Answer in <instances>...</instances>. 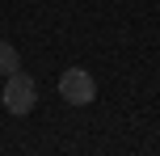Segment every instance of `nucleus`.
<instances>
[{"instance_id": "f257e3e1", "label": "nucleus", "mask_w": 160, "mask_h": 156, "mask_svg": "<svg viewBox=\"0 0 160 156\" xmlns=\"http://www.w3.org/2000/svg\"><path fill=\"white\" fill-rule=\"evenodd\" d=\"M0 101H4V110H8V114H30V110H34V101H38V84H34V76H25L21 68H17L13 76H4Z\"/></svg>"}, {"instance_id": "f03ea898", "label": "nucleus", "mask_w": 160, "mask_h": 156, "mask_svg": "<svg viewBox=\"0 0 160 156\" xmlns=\"http://www.w3.org/2000/svg\"><path fill=\"white\" fill-rule=\"evenodd\" d=\"M59 93H63L68 106H88V101L97 97V84H93V76H88L84 68H68V72L59 76Z\"/></svg>"}, {"instance_id": "7ed1b4c3", "label": "nucleus", "mask_w": 160, "mask_h": 156, "mask_svg": "<svg viewBox=\"0 0 160 156\" xmlns=\"http://www.w3.org/2000/svg\"><path fill=\"white\" fill-rule=\"evenodd\" d=\"M17 68H21V55H17V47H13V42H0V72H4V76H13Z\"/></svg>"}]
</instances>
